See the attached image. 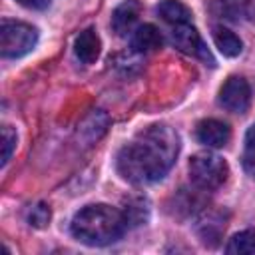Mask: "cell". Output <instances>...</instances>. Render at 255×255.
I'll return each mask as SVG.
<instances>
[{
  "mask_svg": "<svg viewBox=\"0 0 255 255\" xmlns=\"http://www.w3.org/2000/svg\"><path fill=\"white\" fill-rule=\"evenodd\" d=\"M179 151L177 133L163 124L145 128L133 141L126 143L116 159L118 173L135 185L161 179L175 163Z\"/></svg>",
  "mask_w": 255,
  "mask_h": 255,
  "instance_id": "1",
  "label": "cell"
},
{
  "mask_svg": "<svg viewBox=\"0 0 255 255\" xmlns=\"http://www.w3.org/2000/svg\"><path fill=\"white\" fill-rule=\"evenodd\" d=\"M128 227L122 211L106 203H94L82 207L72 219V235L90 247H102L118 241Z\"/></svg>",
  "mask_w": 255,
  "mask_h": 255,
  "instance_id": "2",
  "label": "cell"
},
{
  "mask_svg": "<svg viewBox=\"0 0 255 255\" xmlns=\"http://www.w3.org/2000/svg\"><path fill=\"white\" fill-rule=\"evenodd\" d=\"M229 175V165L223 157L215 153H195L189 159V177L195 187L203 191H213L225 183Z\"/></svg>",
  "mask_w": 255,
  "mask_h": 255,
  "instance_id": "3",
  "label": "cell"
},
{
  "mask_svg": "<svg viewBox=\"0 0 255 255\" xmlns=\"http://www.w3.org/2000/svg\"><path fill=\"white\" fill-rule=\"evenodd\" d=\"M38 44V30L20 20H2L0 52L4 58H22Z\"/></svg>",
  "mask_w": 255,
  "mask_h": 255,
  "instance_id": "4",
  "label": "cell"
},
{
  "mask_svg": "<svg viewBox=\"0 0 255 255\" xmlns=\"http://www.w3.org/2000/svg\"><path fill=\"white\" fill-rule=\"evenodd\" d=\"M219 104L233 114L247 112L251 104V88L247 80L241 76H229L219 90Z\"/></svg>",
  "mask_w": 255,
  "mask_h": 255,
  "instance_id": "5",
  "label": "cell"
},
{
  "mask_svg": "<svg viewBox=\"0 0 255 255\" xmlns=\"http://www.w3.org/2000/svg\"><path fill=\"white\" fill-rule=\"evenodd\" d=\"M171 42L175 48H179L181 52L189 54V56H195L203 62H209V66H213V58L211 54L207 52L199 32L189 24H177V26H171Z\"/></svg>",
  "mask_w": 255,
  "mask_h": 255,
  "instance_id": "6",
  "label": "cell"
},
{
  "mask_svg": "<svg viewBox=\"0 0 255 255\" xmlns=\"http://www.w3.org/2000/svg\"><path fill=\"white\" fill-rule=\"evenodd\" d=\"M195 135L199 139V143L207 145V147H223L229 143L231 139V129L225 122L219 120H201L195 128Z\"/></svg>",
  "mask_w": 255,
  "mask_h": 255,
  "instance_id": "7",
  "label": "cell"
},
{
  "mask_svg": "<svg viewBox=\"0 0 255 255\" xmlns=\"http://www.w3.org/2000/svg\"><path fill=\"white\" fill-rule=\"evenodd\" d=\"M141 14V4L137 0H124L120 6H116L112 14V28L118 36H126L133 30Z\"/></svg>",
  "mask_w": 255,
  "mask_h": 255,
  "instance_id": "8",
  "label": "cell"
},
{
  "mask_svg": "<svg viewBox=\"0 0 255 255\" xmlns=\"http://www.w3.org/2000/svg\"><path fill=\"white\" fill-rule=\"evenodd\" d=\"M223 231H225V219L219 211H205L197 221V233L201 241L209 247L217 245Z\"/></svg>",
  "mask_w": 255,
  "mask_h": 255,
  "instance_id": "9",
  "label": "cell"
},
{
  "mask_svg": "<svg viewBox=\"0 0 255 255\" xmlns=\"http://www.w3.org/2000/svg\"><path fill=\"white\" fill-rule=\"evenodd\" d=\"M100 36L96 34L94 28H86L84 32H80V36L76 38V44H74V52L78 56L80 62L84 64H94L100 56Z\"/></svg>",
  "mask_w": 255,
  "mask_h": 255,
  "instance_id": "10",
  "label": "cell"
},
{
  "mask_svg": "<svg viewBox=\"0 0 255 255\" xmlns=\"http://www.w3.org/2000/svg\"><path fill=\"white\" fill-rule=\"evenodd\" d=\"M161 32L153 26V24H143L139 28L133 30L131 36V48L135 52L147 54V52H155L157 48H161Z\"/></svg>",
  "mask_w": 255,
  "mask_h": 255,
  "instance_id": "11",
  "label": "cell"
},
{
  "mask_svg": "<svg viewBox=\"0 0 255 255\" xmlns=\"http://www.w3.org/2000/svg\"><path fill=\"white\" fill-rule=\"evenodd\" d=\"M155 10H157L159 18L163 22H167L169 26L189 24L191 22V10L181 0H161Z\"/></svg>",
  "mask_w": 255,
  "mask_h": 255,
  "instance_id": "12",
  "label": "cell"
},
{
  "mask_svg": "<svg viewBox=\"0 0 255 255\" xmlns=\"http://www.w3.org/2000/svg\"><path fill=\"white\" fill-rule=\"evenodd\" d=\"M213 42H215L217 50H219L223 56H227V58H235V56H239L241 50H243L241 40L235 36V32H231V30L225 28V26H215V28H213Z\"/></svg>",
  "mask_w": 255,
  "mask_h": 255,
  "instance_id": "13",
  "label": "cell"
},
{
  "mask_svg": "<svg viewBox=\"0 0 255 255\" xmlns=\"http://www.w3.org/2000/svg\"><path fill=\"white\" fill-rule=\"evenodd\" d=\"M245 2L247 0H213L211 12L213 16L229 22H237L245 14Z\"/></svg>",
  "mask_w": 255,
  "mask_h": 255,
  "instance_id": "14",
  "label": "cell"
},
{
  "mask_svg": "<svg viewBox=\"0 0 255 255\" xmlns=\"http://www.w3.org/2000/svg\"><path fill=\"white\" fill-rule=\"evenodd\" d=\"M225 251L231 255H253L255 253V229H245V231L235 233L229 239Z\"/></svg>",
  "mask_w": 255,
  "mask_h": 255,
  "instance_id": "15",
  "label": "cell"
},
{
  "mask_svg": "<svg viewBox=\"0 0 255 255\" xmlns=\"http://www.w3.org/2000/svg\"><path fill=\"white\" fill-rule=\"evenodd\" d=\"M122 213H124L128 225H139L147 219L149 207H147V201H143V199H129Z\"/></svg>",
  "mask_w": 255,
  "mask_h": 255,
  "instance_id": "16",
  "label": "cell"
},
{
  "mask_svg": "<svg viewBox=\"0 0 255 255\" xmlns=\"http://www.w3.org/2000/svg\"><path fill=\"white\" fill-rule=\"evenodd\" d=\"M50 217H52V211L46 203H38V205L30 207V211H28V223L38 227V229L46 227L50 223Z\"/></svg>",
  "mask_w": 255,
  "mask_h": 255,
  "instance_id": "17",
  "label": "cell"
},
{
  "mask_svg": "<svg viewBox=\"0 0 255 255\" xmlns=\"http://www.w3.org/2000/svg\"><path fill=\"white\" fill-rule=\"evenodd\" d=\"M14 149H16V131L10 126H2V165L8 163Z\"/></svg>",
  "mask_w": 255,
  "mask_h": 255,
  "instance_id": "18",
  "label": "cell"
},
{
  "mask_svg": "<svg viewBox=\"0 0 255 255\" xmlns=\"http://www.w3.org/2000/svg\"><path fill=\"white\" fill-rule=\"evenodd\" d=\"M18 4L26 6V8H32V10H44L50 6V0H18Z\"/></svg>",
  "mask_w": 255,
  "mask_h": 255,
  "instance_id": "19",
  "label": "cell"
},
{
  "mask_svg": "<svg viewBox=\"0 0 255 255\" xmlns=\"http://www.w3.org/2000/svg\"><path fill=\"white\" fill-rule=\"evenodd\" d=\"M245 151L247 153H255V124L245 133Z\"/></svg>",
  "mask_w": 255,
  "mask_h": 255,
  "instance_id": "20",
  "label": "cell"
},
{
  "mask_svg": "<svg viewBox=\"0 0 255 255\" xmlns=\"http://www.w3.org/2000/svg\"><path fill=\"white\" fill-rule=\"evenodd\" d=\"M243 167L255 179V153H247L245 151V155H243Z\"/></svg>",
  "mask_w": 255,
  "mask_h": 255,
  "instance_id": "21",
  "label": "cell"
},
{
  "mask_svg": "<svg viewBox=\"0 0 255 255\" xmlns=\"http://www.w3.org/2000/svg\"><path fill=\"white\" fill-rule=\"evenodd\" d=\"M245 16L251 20V24H255V0L245 2Z\"/></svg>",
  "mask_w": 255,
  "mask_h": 255,
  "instance_id": "22",
  "label": "cell"
}]
</instances>
